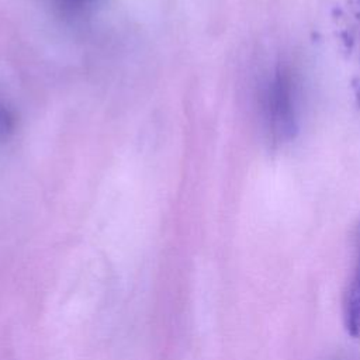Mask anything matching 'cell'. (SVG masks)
I'll return each instance as SVG.
<instances>
[{"label": "cell", "mask_w": 360, "mask_h": 360, "mask_svg": "<svg viewBox=\"0 0 360 360\" xmlns=\"http://www.w3.org/2000/svg\"><path fill=\"white\" fill-rule=\"evenodd\" d=\"M55 1L68 14H80L94 3V0H55Z\"/></svg>", "instance_id": "277c9868"}, {"label": "cell", "mask_w": 360, "mask_h": 360, "mask_svg": "<svg viewBox=\"0 0 360 360\" xmlns=\"http://www.w3.org/2000/svg\"><path fill=\"white\" fill-rule=\"evenodd\" d=\"M347 3L350 6V8H352V11H353L359 25H360V0H347Z\"/></svg>", "instance_id": "5b68a950"}, {"label": "cell", "mask_w": 360, "mask_h": 360, "mask_svg": "<svg viewBox=\"0 0 360 360\" xmlns=\"http://www.w3.org/2000/svg\"><path fill=\"white\" fill-rule=\"evenodd\" d=\"M343 325L352 338L360 339V255L343 298Z\"/></svg>", "instance_id": "7a4b0ae2"}, {"label": "cell", "mask_w": 360, "mask_h": 360, "mask_svg": "<svg viewBox=\"0 0 360 360\" xmlns=\"http://www.w3.org/2000/svg\"><path fill=\"white\" fill-rule=\"evenodd\" d=\"M15 128V117L13 111L0 100V141L7 139Z\"/></svg>", "instance_id": "3957f363"}, {"label": "cell", "mask_w": 360, "mask_h": 360, "mask_svg": "<svg viewBox=\"0 0 360 360\" xmlns=\"http://www.w3.org/2000/svg\"><path fill=\"white\" fill-rule=\"evenodd\" d=\"M264 111L273 135L290 139L297 129L294 112V82L285 68H278L264 93Z\"/></svg>", "instance_id": "6da1fadb"}]
</instances>
